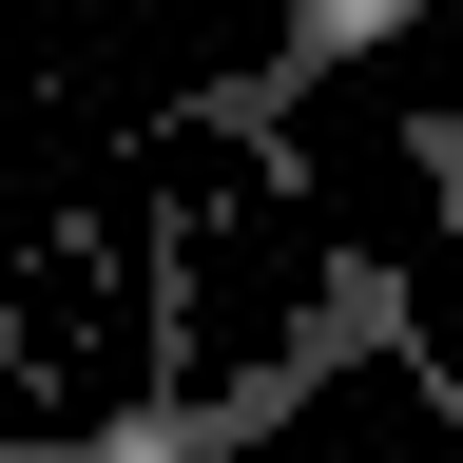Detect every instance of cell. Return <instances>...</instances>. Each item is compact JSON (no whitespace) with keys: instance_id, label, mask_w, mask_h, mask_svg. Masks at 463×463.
Returning <instances> with one entry per match:
<instances>
[{"instance_id":"obj_2","label":"cell","mask_w":463,"mask_h":463,"mask_svg":"<svg viewBox=\"0 0 463 463\" xmlns=\"http://www.w3.org/2000/svg\"><path fill=\"white\" fill-rule=\"evenodd\" d=\"M405 174H425V213H444V251H463V116H405Z\"/></svg>"},{"instance_id":"obj_1","label":"cell","mask_w":463,"mask_h":463,"mask_svg":"<svg viewBox=\"0 0 463 463\" xmlns=\"http://www.w3.org/2000/svg\"><path fill=\"white\" fill-rule=\"evenodd\" d=\"M386 20H405V0H289V39H270V78H251V97H232V116H270V97H309V78H328V58H367Z\"/></svg>"}]
</instances>
